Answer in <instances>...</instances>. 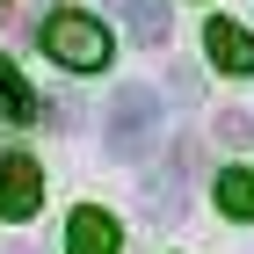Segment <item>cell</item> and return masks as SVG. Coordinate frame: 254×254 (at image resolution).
Listing matches in <instances>:
<instances>
[{
    "label": "cell",
    "mask_w": 254,
    "mask_h": 254,
    "mask_svg": "<svg viewBox=\"0 0 254 254\" xmlns=\"http://www.w3.org/2000/svg\"><path fill=\"white\" fill-rule=\"evenodd\" d=\"M124 22H131L138 44H167V7L160 0H124Z\"/></svg>",
    "instance_id": "ba28073f"
},
{
    "label": "cell",
    "mask_w": 254,
    "mask_h": 254,
    "mask_svg": "<svg viewBox=\"0 0 254 254\" xmlns=\"http://www.w3.org/2000/svg\"><path fill=\"white\" fill-rule=\"evenodd\" d=\"M37 203H44V167L29 153H0V218L22 225Z\"/></svg>",
    "instance_id": "3957f363"
},
{
    "label": "cell",
    "mask_w": 254,
    "mask_h": 254,
    "mask_svg": "<svg viewBox=\"0 0 254 254\" xmlns=\"http://www.w3.org/2000/svg\"><path fill=\"white\" fill-rule=\"evenodd\" d=\"M218 211L240 225L254 218V167H218Z\"/></svg>",
    "instance_id": "8992f818"
},
{
    "label": "cell",
    "mask_w": 254,
    "mask_h": 254,
    "mask_svg": "<svg viewBox=\"0 0 254 254\" xmlns=\"http://www.w3.org/2000/svg\"><path fill=\"white\" fill-rule=\"evenodd\" d=\"M102 124H109V131H102L109 160H145L160 145V124H167V117H160V95H153V87H124Z\"/></svg>",
    "instance_id": "6da1fadb"
},
{
    "label": "cell",
    "mask_w": 254,
    "mask_h": 254,
    "mask_svg": "<svg viewBox=\"0 0 254 254\" xmlns=\"http://www.w3.org/2000/svg\"><path fill=\"white\" fill-rule=\"evenodd\" d=\"M203 51L218 59V73H254V37L240 29V22H218V15H211V29H203Z\"/></svg>",
    "instance_id": "5b68a950"
},
{
    "label": "cell",
    "mask_w": 254,
    "mask_h": 254,
    "mask_svg": "<svg viewBox=\"0 0 254 254\" xmlns=\"http://www.w3.org/2000/svg\"><path fill=\"white\" fill-rule=\"evenodd\" d=\"M218 138H225V145H247V138H254V117H247V109H218Z\"/></svg>",
    "instance_id": "9c48e42d"
},
{
    "label": "cell",
    "mask_w": 254,
    "mask_h": 254,
    "mask_svg": "<svg viewBox=\"0 0 254 254\" xmlns=\"http://www.w3.org/2000/svg\"><path fill=\"white\" fill-rule=\"evenodd\" d=\"M44 51H51L65 73H102V65H109V29H102L95 15L65 7V15L44 22Z\"/></svg>",
    "instance_id": "7a4b0ae2"
},
{
    "label": "cell",
    "mask_w": 254,
    "mask_h": 254,
    "mask_svg": "<svg viewBox=\"0 0 254 254\" xmlns=\"http://www.w3.org/2000/svg\"><path fill=\"white\" fill-rule=\"evenodd\" d=\"M65 247H73V254H117L124 247V225L109 211H95V203H80L73 225H65Z\"/></svg>",
    "instance_id": "277c9868"
},
{
    "label": "cell",
    "mask_w": 254,
    "mask_h": 254,
    "mask_svg": "<svg viewBox=\"0 0 254 254\" xmlns=\"http://www.w3.org/2000/svg\"><path fill=\"white\" fill-rule=\"evenodd\" d=\"M0 117H7V124H29V117H37V95L22 87V73L7 59H0Z\"/></svg>",
    "instance_id": "52a82bcc"
}]
</instances>
